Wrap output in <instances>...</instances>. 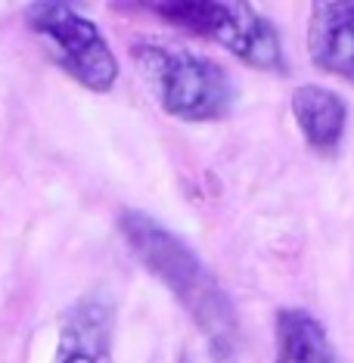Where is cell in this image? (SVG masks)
I'll list each match as a JSON object with an SVG mask.
<instances>
[{"label":"cell","instance_id":"6da1fadb","mask_svg":"<svg viewBox=\"0 0 354 363\" xmlns=\"http://www.w3.org/2000/svg\"><path fill=\"white\" fill-rule=\"evenodd\" d=\"M118 230L125 236L128 249L143 264L159 283L177 298L187 317L202 333L209 354L215 363L240 360V317H236L233 298L221 279L209 270L196 249L171 233L165 224L150 218L140 208H125L118 214Z\"/></svg>","mask_w":354,"mask_h":363},{"label":"cell","instance_id":"7a4b0ae2","mask_svg":"<svg viewBox=\"0 0 354 363\" xmlns=\"http://www.w3.org/2000/svg\"><path fill=\"white\" fill-rule=\"evenodd\" d=\"M131 56L140 78L153 90L155 103L171 118L205 125V121H224L233 112L236 87L221 62L155 40L134 44Z\"/></svg>","mask_w":354,"mask_h":363},{"label":"cell","instance_id":"3957f363","mask_svg":"<svg viewBox=\"0 0 354 363\" xmlns=\"http://www.w3.org/2000/svg\"><path fill=\"white\" fill-rule=\"evenodd\" d=\"M150 6L159 19L196 38L221 44L230 56L261 72H286L280 31L252 4H218V0H155Z\"/></svg>","mask_w":354,"mask_h":363},{"label":"cell","instance_id":"277c9868","mask_svg":"<svg viewBox=\"0 0 354 363\" xmlns=\"http://www.w3.org/2000/svg\"><path fill=\"white\" fill-rule=\"evenodd\" d=\"M28 26L44 38L53 60L94 94H109L118 81V60L106 44L100 28L69 4H31L26 10Z\"/></svg>","mask_w":354,"mask_h":363},{"label":"cell","instance_id":"5b68a950","mask_svg":"<svg viewBox=\"0 0 354 363\" xmlns=\"http://www.w3.org/2000/svg\"><path fill=\"white\" fill-rule=\"evenodd\" d=\"M115 301L106 289H90L62 311L53 363H112Z\"/></svg>","mask_w":354,"mask_h":363},{"label":"cell","instance_id":"8992f818","mask_svg":"<svg viewBox=\"0 0 354 363\" xmlns=\"http://www.w3.org/2000/svg\"><path fill=\"white\" fill-rule=\"evenodd\" d=\"M308 56L323 75L354 84V0L314 4L308 22Z\"/></svg>","mask_w":354,"mask_h":363},{"label":"cell","instance_id":"52a82bcc","mask_svg":"<svg viewBox=\"0 0 354 363\" xmlns=\"http://www.w3.org/2000/svg\"><path fill=\"white\" fill-rule=\"evenodd\" d=\"M292 118L299 125L304 143L317 155H336L348 128V103L342 94L323 84H299L289 96Z\"/></svg>","mask_w":354,"mask_h":363},{"label":"cell","instance_id":"ba28073f","mask_svg":"<svg viewBox=\"0 0 354 363\" xmlns=\"http://www.w3.org/2000/svg\"><path fill=\"white\" fill-rule=\"evenodd\" d=\"M274 363H339L326 326L304 308L274 313Z\"/></svg>","mask_w":354,"mask_h":363}]
</instances>
